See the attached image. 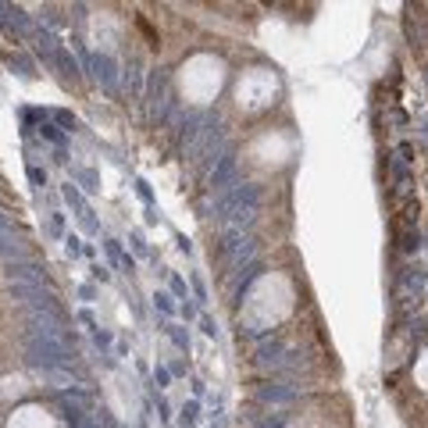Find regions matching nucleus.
Masks as SVG:
<instances>
[{
	"label": "nucleus",
	"instance_id": "f257e3e1",
	"mask_svg": "<svg viewBox=\"0 0 428 428\" xmlns=\"http://www.w3.org/2000/svg\"><path fill=\"white\" fill-rule=\"evenodd\" d=\"M89 68H93V79L111 93V89H118V68H114V61L107 57V54H93L89 57Z\"/></svg>",
	"mask_w": 428,
	"mask_h": 428
},
{
	"label": "nucleus",
	"instance_id": "f03ea898",
	"mask_svg": "<svg viewBox=\"0 0 428 428\" xmlns=\"http://www.w3.org/2000/svg\"><path fill=\"white\" fill-rule=\"evenodd\" d=\"M232 175H236V153H232V150H225V153H221V157H218V164H214V189H218V197H221V193H228V189H232V186H236V182H232Z\"/></svg>",
	"mask_w": 428,
	"mask_h": 428
},
{
	"label": "nucleus",
	"instance_id": "7ed1b4c3",
	"mask_svg": "<svg viewBox=\"0 0 428 428\" xmlns=\"http://www.w3.org/2000/svg\"><path fill=\"white\" fill-rule=\"evenodd\" d=\"M257 396L264 403H293L296 400V385H285V382H264L257 389Z\"/></svg>",
	"mask_w": 428,
	"mask_h": 428
},
{
	"label": "nucleus",
	"instance_id": "20e7f679",
	"mask_svg": "<svg viewBox=\"0 0 428 428\" xmlns=\"http://www.w3.org/2000/svg\"><path fill=\"white\" fill-rule=\"evenodd\" d=\"M0 257L4 261H22L25 257V246H22V236L14 232V228H0Z\"/></svg>",
	"mask_w": 428,
	"mask_h": 428
},
{
	"label": "nucleus",
	"instance_id": "39448f33",
	"mask_svg": "<svg viewBox=\"0 0 428 428\" xmlns=\"http://www.w3.org/2000/svg\"><path fill=\"white\" fill-rule=\"evenodd\" d=\"M407 164H411V143H400V146H396V153H393V171H396V182H407V179H411Z\"/></svg>",
	"mask_w": 428,
	"mask_h": 428
},
{
	"label": "nucleus",
	"instance_id": "423d86ee",
	"mask_svg": "<svg viewBox=\"0 0 428 428\" xmlns=\"http://www.w3.org/2000/svg\"><path fill=\"white\" fill-rule=\"evenodd\" d=\"M197 418H200V400L193 396V400L182 403V428H193V425H197Z\"/></svg>",
	"mask_w": 428,
	"mask_h": 428
},
{
	"label": "nucleus",
	"instance_id": "0eeeda50",
	"mask_svg": "<svg viewBox=\"0 0 428 428\" xmlns=\"http://www.w3.org/2000/svg\"><path fill=\"white\" fill-rule=\"evenodd\" d=\"M153 307H157V310H161L164 318H171V314L179 310V307H175V296H171V293H153Z\"/></svg>",
	"mask_w": 428,
	"mask_h": 428
},
{
	"label": "nucleus",
	"instance_id": "6e6552de",
	"mask_svg": "<svg viewBox=\"0 0 428 428\" xmlns=\"http://www.w3.org/2000/svg\"><path fill=\"white\" fill-rule=\"evenodd\" d=\"M79 175V182H82V189L86 193H93V189H100V175L96 171H89V168H82V171H75Z\"/></svg>",
	"mask_w": 428,
	"mask_h": 428
},
{
	"label": "nucleus",
	"instance_id": "1a4fd4ad",
	"mask_svg": "<svg viewBox=\"0 0 428 428\" xmlns=\"http://www.w3.org/2000/svg\"><path fill=\"white\" fill-rule=\"evenodd\" d=\"M104 250H107V257H111V264H114V268H122V264H125V254H122L118 239H104Z\"/></svg>",
	"mask_w": 428,
	"mask_h": 428
},
{
	"label": "nucleus",
	"instance_id": "9d476101",
	"mask_svg": "<svg viewBox=\"0 0 428 428\" xmlns=\"http://www.w3.org/2000/svg\"><path fill=\"white\" fill-rule=\"evenodd\" d=\"M168 336H171V343H175L179 350H189V332H186L182 325H168Z\"/></svg>",
	"mask_w": 428,
	"mask_h": 428
},
{
	"label": "nucleus",
	"instance_id": "9b49d317",
	"mask_svg": "<svg viewBox=\"0 0 428 428\" xmlns=\"http://www.w3.org/2000/svg\"><path fill=\"white\" fill-rule=\"evenodd\" d=\"M65 200H68V204H71V207H75L79 214L89 211V207H86V200H82V193L75 189V182H68V186H65Z\"/></svg>",
	"mask_w": 428,
	"mask_h": 428
},
{
	"label": "nucleus",
	"instance_id": "f8f14e48",
	"mask_svg": "<svg viewBox=\"0 0 428 428\" xmlns=\"http://www.w3.org/2000/svg\"><path fill=\"white\" fill-rule=\"evenodd\" d=\"M125 79H129V82H132V89L140 93V89H143V65H140V61H129V68H125Z\"/></svg>",
	"mask_w": 428,
	"mask_h": 428
},
{
	"label": "nucleus",
	"instance_id": "ddd939ff",
	"mask_svg": "<svg viewBox=\"0 0 428 428\" xmlns=\"http://www.w3.org/2000/svg\"><path fill=\"white\" fill-rule=\"evenodd\" d=\"M403 285H407V289H421V285H425V271H421V268H407Z\"/></svg>",
	"mask_w": 428,
	"mask_h": 428
},
{
	"label": "nucleus",
	"instance_id": "4468645a",
	"mask_svg": "<svg viewBox=\"0 0 428 428\" xmlns=\"http://www.w3.org/2000/svg\"><path fill=\"white\" fill-rule=\"evenodd\" d=\"M40 136H47V140H50V143H57V146L65 143L61 129H57V125H50V122H40Z\"/></svg>",
	"mask_w": 428,
	"mask_h": 428
},
{
	"label": "nucleus",
	"instance_id": "2eb2a0df",
	"mask_svg": "<svg viewBox=\"0 0 428 428\" xmlns=\"http://www.w3.org/2000/svg\"><path fill=\"white\" fill-rule=\"evenodd\" d=\"M168 382H171V371H168L164 364H157V367H153V385H157V389H168Z\"/></svg>",
	"mask_w": 428,
	"mask_h": 428
},
{
	"label": "nucleus",
	"instance_id": "dca6fc26",
	"mask_svg": "<svg viewBox=\"0 0 428 428\" xmlns=\"http://www.w3.org/2000/svg\"><path fill=\"white\" fill-rule=\"evenodd\" d=\"M93 343H96V346H100V350H107V346H111V343H114V336H111V332H107V328H96V332H93Z\"/></svg>",
	"mask_w": 428,
	"mask_h": 428
},
{
	"label": "nucleus",
	"instance_id": "f3484780",
	"mask_svg": "<svg viewBox=\"0 0 428 428\" xmlns=\"http://www.w3.org/2000/svg\"><path fill=\"white\" fill-rule=\"evenodd\" d=\"M50 118H54L61 129H75V118H71L68 111H50Z\"/></svg>",
	"mask_w": 428,
	"mask_h": 428
},
{
	"label": "nucleus",
	"instance_id": "a211bd4d",
	"mask_svg": "<svg viewBox=\"0 0 428 428\" xmlns=\"http://www.w3.org/2000/svg\"><path fill=\"white\" fill-rule=\"evenodd\" d=\"M171 296H179V300H189V293H186V279L171 275Z\"/></svg>",
	"mask_w": 428,
	"mask_h": 428
},
{
	"label": "nucleus",
	"instance_id": "6ab92c4d",
	"mask_svg": "<svg viewBox=\"0 0 428 428\" xmlns=\"http://www.w3.org/2000/svg\"><path fill=\"white\" fill-rule=\"evenodd\" d=\"M29 179H32V186H40V189L47 186V171H43V168H36V164H29Z\"/></svg>",
	"mask_w": 428,
	"mask_h": 428
},
{
	"label": "nucleus",
	"instance_id": "aec40b11",
	"mask_svg": "<svg viewBox=\"0 0 428 428\" xmlns=\"http://www.w3.org/2000/svg\"><path fill=\"white\" fill-rule=\"evenodd\" d=\"M193 293H197V303H207V285L200 275H193Z\"/></svg>",
	"mask_w": 428,
	"mask_h": 428
},
{
	"label": "nucleus",
	"instance_id": "412c9836",
	"mask_svg": "<svg viewBox=\"0 0 428 428\" xmlns=\"http://www.w3.org/2000/svg\"><path fill=\"white\" fill-rule=\"evenodd\" d=\"M65 254H68V257H79V254H82V243H79V236H68V239H65Z\"/></svg>",
	"mask_w": 428,
	"mask_h": 428
},
{
	"label": "nucleus",
	"instance_id": "4be33fe9",
	"mask_svg": "<svg viewBox=\"0 0 428 428\" xmlns=\"http://www.w3.org/2000/svg\"><path fill=\"white\" fill-rule=\"evenodd\" d=\"M200 332H204L207 339H218V325H214L211 318H200Z\"/></svg>",
	"mask_w": 428,
	"mask_h": 428
},
{
	"label": "nucleus",
	"instance_id": "5701e85b",
	"mask_svg": "<svg viewBox=\"0 0 428 428\" xmlns=\"http://www.w3.org/2000/svg\"><path fill=\"white\" fill-rule=\"evenodd\" d=\"M136 193H140V200H143V204H153V193H150V186H146L143 179H136Z\"/></svg>",
	"mask_w": 428,
	"mask_h": 428
},
{
	"label": "nucleus",
	"instance_id": "b1692460",
	"mask_svg": "<svg viewBox=\"0 0 428 428\" xmlns=\"http://www.w3.org/2000/svg\"><path fill=\"white\" fill-rule=\"evenodd\" d=\"M179 314H182L186 321H193V318H197V307H193L189 300H182V307H179Z\"/></svg>",
	"mask_w": 428,
	"mask_h": 428
},
{
	"label": "nucleus",
	"instance_id": "393cba45",
	"mask_svg": "<svg viewBox=\"0 0 428 428\" xmlns=\"http://www.w3.org/2000/svg\"><path fill=\"white\" fill-rule=\"evenodd\" d=\"M132 250H136L140 257H146V243H143V232H132Z\"/></svg>",
	"mask_w": 428,
	"mask_h": 428
},
{
	"label": "nucleus",
	"instance_id": "a878e982",
	"mask_svg": "<svg viewBox=\"0 0 428 428\" xmlns=\"http://www.w3.org/2000/svg\"><path fill=\"white\" fill-rule=\"evenodd\" d=\"M157 418H161V421H168V418H171V407H168L161 396H157Z\"/></svg>",
	"mask_w": 428,
	"mask_h": 428
},
{
	"label": "nucleus",
	"instance_id": "bb28decb",
	"mask_svg": "<svg viewBox=\"0 0 428 428\" xmlns=\"http://www.w3.org/2000/svg\"><path fill=\"white\" fill-rule=\"evenodd\" d=\"M61 228H65V218H61V214H54V218H50V232H54V236H61Z\"/></svg>",
	"mask_w": 428,
	"mask_h": 428
},
{
	"label": "nucleus",
	"instance_id": "cd10ccee",
	"mask_svg": "<svg viewBox=\"0 0 428 428\" xmlns=\"http://www.w3.org/2000/svg\"><path fill=\"white\" fill-rule=\"evenodd\" d=\"M175 243H179V250H182V254H193V243H189V239H186V236H179V239H175Z\"/></svg>",
	"mask_w": 428,
	"mask_h": 428
},
{
	"label": "nucleus",
	"instance_id": "c85d7f7f",
	"mask_svg": "<svg viewBox=\"0 0 428 428\" xmlns=\"http://www.w3.org/2000/svg\"><path fill=\"white\" fill-rule=\"evenodd\" d=\"M93 279H96V282H107L111 275H107V268H100V264H96V268H93Z\"/></svg>",
	"mask_w": 428,
	"mask_h": 428
},
{
	"label": "nucleus",
	"instance_id": "c756f323",
	"mask_svg": "<svg viewBox=\"0 0 428 428\" xmlns=\"http://www.w3.org/2000/svg\"><path fill=\"white\" fill-rule=\"evenodd\" d=\"M79 296H82V300H93L96 289H93V285H79Z\"/></svg>",
	"mask_w": 428,
	"mask_h": 428
},
{
	"label": "nucleus",
	"instance_id": "7c9ffc66",
	"mask_svg": "<svg viewBox=\"0 0 428 428\" xmlns=\"http://www.w3.org/2000/svg\"><path fill=\"white\" fill-rule=\"evenodd\" d=\"M211 428H218V425H211Z\"/></svg>",
	"mask_w": 428,
	"mask_h": 428
}]
</instances>
